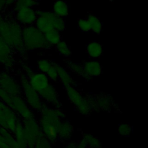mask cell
Listing matches in <instances>:
<instances>
[{
	"label": "cell",
	"instance_id": "obj_20",
	"mask_svg": "<svg viewBox=\"0 0 148 148\" xmlns=\"http://www.w3.org/2000/svg\"><path fill=\"white\" fill-rule=\"evenodd\" d=\"M82 140L88 148H102V143L100 140L91 134L85 133L82 135Z\"/></svg>",
	"mask_w": 148,
	"mask_h": 148
},
{
	"label": "cell",
	"instance_id": "obj_21",
	"mask_svg": "<svg viewBox=\"0 0 148 148\" xmlns=\"http://www.w3.org/2000/svg\"><path fill=\"white\" fill-rule=\"evenodd\" d=\"M87 19L90 25V31L95 34H99L102 29V23L100 18L93 14H90Z\"/></svg>",
	"mask_w": 148,
	"mask_h": 148
},
{
	"label": "cell",
	"instance_id": "obj_1",
	"mask_svg": "<svg viewBox=\"0 0 148 148\" xmlns=\"http://www.w3.org/2000/svg\"><path fill=\"white\" fill-rule=\"evenodd\" d=\"M40 113L39 124L43 135L51 143L58 140V129L65 114L61 109L46 105Z\"/></svg>",
	"mask_w": 148,
	"mask_h": 148
},
{
	"label": "cell",
	"instance_id": "obj_6",
	"mask_svg": "<svg viewBox=\"0 0 148 148\" xmlns=\"http://www.w3.org/2000/svg\"><path fill=\"white\" fill-rule=\"evenodd\" d=\"M65 88L69 101L77 112L83 116L89 115L92 110L86 97L83 96L74 86H68Z\"/></svg>",
	"mask_w": 148,
	"mask_h": 148
},
{
	"label": "cell",
	"instance_id": "obj_10",
	"mask_svg": "<svg viewBox=\"0 0 148 148\" xmlns=\"http://www.w3.org/2000/svg\"><path fill=\"white\" fill-rule=\"evenodd\" d=\"M91 107L92 110L99 111L100 110H108L112 105V98L106 95L99 94L86 97Z\"/></svg>",
	"mask_w": 148,
	"mask_h": 148
},
{
	"label": "cell",
	"instance_id": "obj_2",
	"mask_svg": "<svg viewBox=\"0 0 148 148\" xmlns=\"http://www.w3.org/2000/svg\"><path fill=\"white\" fill-rule=\"evenodd\" d=\"M22 29L20 24L14 20L0 17V36L12 49L20 54H25Z\"/></svg>",
	"mask_w": 148,
	"mask_h": 148
},
{
	"label": "cell",
	"instance_id": "obj_15",
	"mask_svg": "<svg viewBox=\"0 0 148 148\" xmlns=\"http://www.w3.org/2000/svg\"><path fill=\"white\" fill-rule=\"evenodd\" d=\"M73 132V127L67 120L62 119L58 129V140L63 142L70 140Z\"/></svg>",
	"mask_w": 148,
	"mask_h": 148
},
{
	"label": "cell",
	"instance_id": "obj_13",
	"mask_svg": "<svg viewBox=\"0 0 148 148\" xmlns=\"http://www.w3.org/2000/svg\"><path fill=\"white\" fill-rule=\"evenodd\" d=\"M16 17L20 24L29 26L35 24L37 18V14L36 10L33 8H28L17 10Z\"/></svg>",
	"mask_w": 148,
	"mask_h": 148
},
{
	"label": "cell",
	"instance_id": "obj_11",
	"mask_svg": "<svg viewBox=\"0 0 148 148\" xmlns=\"http://www.w3.org/2000/svg\"><path fill=\"white\" fill-rule=\"evenodd\" d=\"M83 68V78L89 80L93 77L99 76L102 72V67L97 60L86 61L82 64Z\"/></svg>",
	"mask_w": 148,
	"mask_h": 148
},
{
	"label": "cell",
	"instance_id": "obj_19",
	"mask_svg": "<svg viewBox=\"0 0 148 148\" xmlns=\"http://www.w3.org/2000/svg\"><path fill=\"white\" fill-rule=\"evenodd\" d=\"M13 134H14V138L19 146L21 148H27L22 121L19 120L18 121Z\"/></svg>",
	"mask_w": 148,
	"mask_h": 148
},
{
	"label": "cell",
	"instance_id": "obj_30",
	"mask_svg": "<svg viewBox=\"0 0 148 148\" xmlns=\"http://www.w3.org/2000/svg\"><path fill=\"white\" fill-rule=\"evenodd\" d=\"M76 148H87L85 143L81 140L76 142Z\"/></svg>",
	"mask_w": 148,
	"mask_h": 148
},
{
	"label": "cell",
	"instance_id": "obj_7",
	"mask_svg": "<svg viewBox=\"0 0 148 148\" xmlns=\"http://www.w3.org/2000/svg\"><path fill=\"white\" fill-rule=\"evenodd\" d=\"M27 148H34L35 143L42 134L39 122L35 117L22 120Z\"/></svg>",
	"mask_w": 148,
	"mask_h": 148
},
{
	"label": "cell",
	"instance_id": "obj_16",
	"mask_svg": "<svg viewBox=\"0 0 148 148\" xmlns=\"http://www.w3.org/2000/svg\"><path fill=\"white\" fill-rule=\"evenodd\" d=\"M55 67L57 70L58 80L62 83L64 88L68 86H75V81L66 69L57 63H55Z\"/></svg>",
	"mask_w": 148,
	"mask_h": 148
},
{
	"label": "cell",
	"instance_id": "obj_33",
	"mask_svg": "<svg viewBox=\"0 0 148 148\" xmlns=\"http://www.w3.org/2000/svg\"><path fill=\"white\" fill-rule=\"evenodd\" d=\"M110 2H113L114 0H109Z\"/></svg>",
	"mask_w": 148,
	"mask_h": 148
},
{
	"label": "cell",
	"instance_id": "obj_8",
	"mask_svg": "<svg viewBox=\"0 0 148 148\" xmlns=\"http://www.w3.org/2000/svg\"><path fill=\"white\" fill-rule=\"evenodd\" d=\"M20 120L16 112L0 101V126L13 133L17 123Z\"/></svg>",
	"mask_w": 148,
	"mask_h": 148
},
{
	"label": "cell",
	"instance_id": "obj_26",
	"mask_svg": "<svg viewBox=\"0 0 148 148\" xmlns=\"http://www.w3.org/2000/svg\"><path fill=\"white\" fill-rule=\"evenodd\" d=\"M34 148H52V144L42 134L37 139Z\"/></svg>",
	"mask_w": 148,
	"mask_h": 148
},
{
	"label": "cell",
	"instance_id": "obj_29",
	"mask_svg": "<svg viewBox=\"0 0 148 148\" xmlns=\"http://www.w3.org/2000/svg\"><path fill=\"white\" fill-rule=\"evenodd\" d=\"M64 148H76V142L74 141H67L64 146Z\"/></svg>",
	"mask_w": 148,
	"mask_h": 148
},
{
	"label": "cell",
	"instance_id": "obj_23",
	"mask_svg": "<svg viewBox=\"0 0 148 148\" xmlns=\"http://www.w3.org/2000/svg\"><path fill=\"white\" fill-rule=\"evenodd\" d=\"M14 10H17L23 8H33L39 4V0H16L14 2Z\"/></svg>",
	"mask_w": 148,
	"mask_h": 148
},
{
	"label": "cell",
	"instance_id": "obj_4",
	"mask_svg": "<svg viewBox=\"0 0 148 148\" xmlns=\"http://www.w3.org/2000/svg\"><path fill=\"white\" fill-rule=\"evenodd\" d=\"M37 18L35 26L43 34L56 29L62 32L65 29L66 24L64 18L56 16L53 12L36 10Z\"/></svg>",
	"mask_w": 148,
	"mask_h": 148
},
{
	"label": "cell",
	"instance_id": "obj_27",
	"mask_svg": "<svg viewBox=\"0 0 148 148\" xmlns=\"http://www.w3.org/2000/svg\"><path fill=\"white\" fill-rule=\"evenodd\" d=\"M119 134L123 136H128L132 132V127L128 123H121L119 125Z\"/></svg>",
	"mask_w": 148,
	"mask_h": 148
},
{
	"label": "cell",
	"instance_id": "obj_12",
	"mask_svg": "<svg viewBox=\"0 0 148 148\" xmlns=\"http://www.w3.org/2000/svg\"><path fill=\"white\" fill-rule=\"evenodd\" d=\"M37 68L38 71L46 75L50 80L54 82L58 81L55 62L47 59H40L37 62Z\"/></svg>",
	"mask_w": 148,
	"mask_h": 148
},
{
	"label": "cell",
	"instance_id": "obj_25",
	"mask_svg": "<svg viewBox=\"0 0 148 148\" xmlns=\"http://www.w3.org/2000/svg\"><path fill=\"white\" fill-rule=\"evenodd\" d=\"M56 48L57 52L65 58H69L72 54V51L68 45L64 41L61 40L57 45Z\"/></svg>",
	"mask_w": 148,
	"mask_h": 148
},
{
	"label": "cell",
	"instance_id": "obj_24",
	"mask_svg": "<svg viewBox=\"0 0 148 148\" xmlns=\"http://www.w3.org/2000/svg\"><path fill=\"white\" fill-rule=\"evenodd\" d=\"M66 67L71 71L72 72L75 73L77 75L81 76L82 77L83 76V68L82 64L75 62L69 60H66L65 61Z\"/></svg>",
	"mask_w": 148,
	"mask_h": 148
},
{
	"label": "cell",
	"instance_id": "obj_18",
	"mask_svg": "<svg viewBox=\"0 0 148 148\" xmlns=\"http://www.w3.org/2000/svg\"><path fill=\"white\" fill-rule=\"evenodd\" d=\"M53 12L61 18L66 17L69 14V7L67 3L62 0L55 1L53 5Z\"/></svg>",
	"mask_w": 148,
	"mask_h": 148
},
{
	"label": "cell",
	"instance_id": "obj_14",
	"mask_svg": "<svg viewBox=\"0 0 148 148\" xmlns=\"http://www.w3.org/2000/svg\"><path fill=\"white\" fill-rule=\"evenodd\" d=\"M13 50L0 36V64L6 68H12L14 62Z\"/></svg>",
	"mask_w": 148,
	"mask_h": 148
},
{
	"label": "cell",
	"instance_id": "obj_5",
	"mask_svg": "<svg viewBox=\"0 0 148 148\" xmlns=\"http://www.w3.org/2000/svg\"><path fill=\"white\" fill-rule=\"evenodd\" d=\"M20 82L22 94L28 106L33 112L40 113L47 105L42 100L36 91L31 87L27 77L24 73H21L20 76Z\"/></svg>",
	"mask_w": 148,
	"mask_h": 148
},
{
	"label": "cell",
	"instance_id": "obj_22",
	"mask_svg": "<svg viewBox=\"0 0 148 148\" xmlns=\"http://www.w3.org/2000/svg\"><path fill=\"white\" fill-rule=\"evenodd\" d=\"M45 37L50 46H56L61 40L60 32L53 29L44 34Z\"/></svg>",
	"mask_w": 148,
	"mask_h": 148
},
{
	"label": "cell",
	"instance_id": "obj_3",
	"mask_svg": "<svg viewBox=\"0 0 148 148\" xmlns=\"http://www.w3.org/2000/svg\"><path fill=\"white\" fill-rule=\"evenodd\" d=\"M22 38L26 51L47 50L51 47L47 42L45 35L34 25L23 28Z\"/></svg>",
	"mask_w": 148,
	"mask_h": 148
},
{
	"label": "cell",
	"instance_id": "obj_9",
	"mask_svg": "<svg viewBox=\"0 0 148 148\" xmlns=\"http://www.w3.org/2000/svg\"><path fill=\"white\" fill-rule=\"evenodd\" d=\"M0 88L10 95H21L22 94L20 84L6 72H0Z\"/></svg>",
	"mask_w": 148,
	"mask_h": 148
},
{
	"label": "cell",
	"instance_id": "obj_17",
	"mask_svg": "<svg viewBox=\"0 0 148 148\" xmlns=\"http://www.w3.org/2000/svg\"><path fill=\"white\" fill-rule=\"evenodd\" d=\"M86 52L92 60H97L103 53L102 45L97 41H91L86 46Z\"/></svg>",
	"mask_w": 148,
	"mask_h": 148
},
{
	"label": "cell",
	"instance_id": "obj_32",
	"mask_svg": "<svg viewBox=\"0 0 148 148\" xmlns=\"http://www.w3.org/2000/svg\"><path fill=\"white\" fill-rule=\"evenodd\" d=\"M16 0H7V6L8 5H10V4L15 2Z\"/></svg>",
	"mask_w": 148,
	"mask_h": 148
},
{
	"label": "cell",
	"instance_id": "obj_28",
	"mask_svg": "<svg viewBox=\"0 0 148 148\" xmlns=\"http://www.w3.org/2000/svg\"><path fill=\"white\" fill-rule=\"evenodd\" d=\"M77 26L79 29L84 32L90 31V25L87 18H80L77 21Z\"/></svg>",
	"mask_w": 148,
	"mask_h": 148
},
{
	"label": "cell",
	"instance_id": "obj_31",
	"mask_svg": "<svg viewBox=\"0 0 148 148\" xmlns=\"http://www.w3.org/2000/svg\"><path fill=\"white\" fill-rule=\"evenodd\" d=\"M7 6V0H0V10Z\"/></svg>",
	"mask_w": 148,
	"mask_h": 148
}]
</instances>
